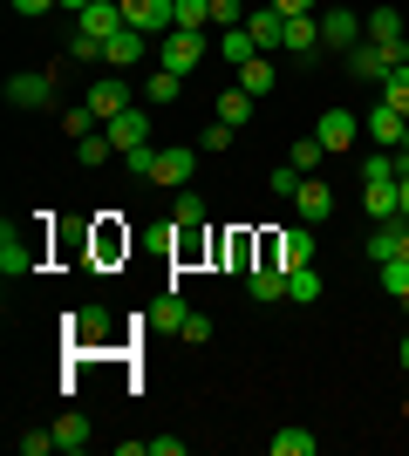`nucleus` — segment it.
<instances>
[{"label": "nucleus", "mask_w": 409, "mask_h": 456, "mask_svg": "<svg viewBox=\"0 0 409 456\" xmlns=\"http://www.w3.org/2000/svg\"><path fill=\"white\" fill-rule=\"evenodd\" d=\"M205 55H212V48H205V35H198V28H171V35H164V48H157V61H164L171 76H192Z\"/></svg>", "instance_id": "nucleus-1"}, {"label": "nucleus", "mask_w": 409, "mask_h": 456, "mask_svg": "<svg viewBox=\"0 0 409 456\" xmlns=\"http://www.w3.org/2000/svg\"><path fill=\"white\" fill-rule=\"evenodd\" d=\"M321 41L348 55V48H362V41H369V20L355 14V7H328V14H321Z\"/></svg>", "instance_id": "nucleus-2"}, {"label": "nucleus", "mask_w": 409, "mask_h": 456, "mask_svg": "<svg viewBox=\"0 0 409 456\" xmlns=\"http://www.w3.org/2000/svg\"><path fill=\"white\" fill-rule=\"evenodd\" d=\"M35 266H41V246L28 239V232L7 225V232H0V273H7V280H28Z\"/></svg>", "instance_id": "nucleus-3"}, {"label": "nucleus", "mask_w": 409, "mask_h": 456, "mask_svg": "<svg viewBox=\"0 0 409 456\" xmlns=\"http://www.w3.org/2000/svg\"><path fill=\"white\" fill-rule=\"evenodd\" d=\"M143 55H151V35H143V28H117V35L102 41V61H110L117 76H130Z\"/></svg>", "instance_id": "nucleus-4"}, {"label": "nucleus", "mask_w": 409, "mask_h": 456, "mask_svg": "<svg viewBox=\"0 0 409 456\" xmlns=\"http://www.w3.org/2000/svg\"><path fill=\"white\" fill-rule=\"evenodd\" d=\"M123 20L143 35H171L177 28V0H123Z\"/></svg>", "instance_id": "nucleus-5"}, {"label": "nucleus", "mask_w": 409, "mask_h": 456, "mask_svg": "<svg viewBox=\"0 0 409 456\" xmlns=\"http://www.w3.org/2000/svg\"><path fill=\"white\" fill-rule=\"evenodd\" d=\"M192 171H198V151H151V184H171V191H184L192 184Z\"/></svg>", "instance_id": "nucleus-6"}, {"label": "nucleus", "mask_w": 409, "mask_h": 456, "mask_svg": "<svg viewBox=\"0 0 409 456\" xmlns=\"http://www.w3.org/2000/svg\"><path fill=\"white\" fill-rule=\"evenodd\" d=\"M117 28H130V20H123V0H89L76 14V35H89V41H110Z\"/></svg>", "instance_id": "nucleus-7"}, {"label": "nucleus", "mask_w": 409, "mask_h": 456, "mask_svg": "<svg viewBox=\"0 0 409 456\" xmlns=\"http://www.w3.org/2000/svg\"><path fill=\"white\" fill-rule=\"evenodd\" d=\"M389 69H396V48H382V41L348 48V76H355V82H389Z\"/></svg>", "instance_id": "nucleus-8"}, {"label": "nucleus", "mask_w": 409, "mask_h": 456, "mask_svg": "<svg viewBox=\"0 0 409 456\" xmlns=\"http://www.w3.org/2000/svg\"><path fill=\"white\" fill-rule=\"evenodd\" d=\"M246 35L259 41V55H273V48H287V14L280 7H246Z\"/></svg>", "instance_id": "nucleus-9"}, {"label": "nucleus", "mask_w": 409, "mask_h": 456, "mask_svg": "<svg viewBox=\"0 0 409 456\" xmlns=\"http://www.w3.org/2000/svg\"><path fill=\"white\" fill-rule=\"evenodd\" d=\"M102 130H110L117 157H130V151H143V143H151V116H143V110H123V116H110Z\"/></svg>", "instance_id": "nucleus-10"}, {"label": "nucleus", "mask_w": 409, "mask_h": 456, "mask_svg": "<svg viewBox=\"0 0 409 456\" xmlns=\"http://www.w3.org/2000/svg\"><path fill=\"white\" fill-rule=\"evenodd\" d=\"M314 136H321V151L328 157H341L355 143V136H362V123H355L348 110H321V123H314Z\"/></svg>", "instance_id": "nucleus-11"}, {"label": "nucleus", "mask_w": 409, "mask_h": 456, "mask_svg": "<svg viewBox=\"0 0 409 456\" xmlns=\"http://www.w3.org/2000/svg\"><path fill=\"white\" fill-rule=\"evenodd\" d=\"M246 293H253L259 306H273V300H287V266H280V259H273V252H266V259H259V266L246 273Z\"/></svg>", "instance_id": "nucleus-12"}, {"label": "nucleus", "mask_w": 409, "mask_h": 456, "mask_svg": "<svg viewBox=\"0 0 409 456\" xmlns=\"http://www.w3.org/2000/svg\"><path fill=\"white\" fill-rule=\"evenodd\" d=\"M266 252L280 259V266H314V225H287Z\"/></svg>", "instance_id": "nucleus-13"}, {"label": "nucleus", "mask_w": 409, "mask_h": 456, "mask_svg": "<svg viewBox=\"0 0 409 456\" xmlns=\"http://www.w3.org/2000/svg\"><path fill=\"white\" fill-rule=\"evenodd\" d=\"M362 130L375 136V151H403V130H409V116L382 102V110H369V123H362Z\"/></svg>", "instance_id": "nucleus-14"}, {"label": "nucleus", "mask_w": 409, "mask_h": 456, "mask_svg": "<svg viewBox=\"0 0 409 456\" xmlns=\"http://www.w3.org/2000/svg\"><path fill=\"white\" fill-rule=\"evenodd\" d=\"M7 102L14 110H48L55 102V76H14L7 82Z\"/></svg>", "instance_id": "nucleus-15"}, {"label": "nucleus", "mask_w": 409, "mask_h": 456, "mask_svg": "<svg viewBox=\"0 0 409 456\" xmlns=\"http://www.w3.org/2000/svg\"><path fill=\"white\" fill-rule=\"evenodd\" d=\"M82 102H89V110H96L102 123H110V116H123V110H130V82H123V76H102L96 89L82 95Z\"/></svg>", "instance_id": "nucleus-16"}, {"label": "nucleus", "mask_w": 409, "mask_h": 456, "mask_svg": "<svg viewBox=\"0 0 409 456\" xmlns=\"http://www.w3.org/2000/svg\"><path fill=\"white\" fill-rule=\"evenodd\" d=\"M293 211H300L307 225H321V218L334 211V191L321 184V177H300V191H293Z\"/></svg>", "instance_id": "nucleus-17"}, {"label": "nucleus", "mask_w": 409, "mask_h": 456, "mask_svg": "<svg viewBox=\"0 0 409 456\" xmlns=\"http://www.w3.org/2000/svg\"><path fill=\"white\" fill-rule=\"evenodd\" d=\"M328 41H321V14H293L287 20V55H321Z\"/></svg>", "instance_id": "nucleus-18"}, {"label": "nucleus", "mask_w": 409, "mask_h": 456, "mask_svg": "<svg viewBox=\"0 0 409 456\" xmlns=\"http://www.w3.org/2000/svg\"><path fill=\"white\" fill-rule=\"evenodd\" d=\"M362 211H369L375 225H389V218H403V198H396V177H389V184H362Z\"/></svg>", "instance_id": "nucleus-19"}, {"label": "nucleus", "mask_w": 409, "mask_h": 456, "mask_svg": "<svg viewBox=\"0 0 409 456\" xmlns=\"http://www.w3.org/2000/svg\"><path fill=\"white\" fill-rule=\"evenodd\" d=\"M369 41H382V48H396V61H409L403 55V14L396 7H375L369 14Z\"/></svg>", "instance_id": "nucleus-20"}, {"label": "nucleus", "mask_w": 409, "mask_h": 456, "mask_svg": "<svg viewBox=\"0 0 409 456\" xmlns=\"http://www.w3.org/2000/svg\"><path fill=\"white\" fill-rule=\"evenodd\" d=\"M184 321H192V306L177 300V293H164V300L151 306V327H157V334H184Z\"/></svg>", "instance_id": "nucleus-21"}, {"label": "nucleus", "mask_w": 409, "mask_h": 456, "mask_svg": "<svg viewBox=\"0 0 409 456\" xmlns=\"http://www.w3.org/2000/svg\"><path fill=\"white\" fill-rule=\"evenodd\" d=\"M287 300L314 306V300H321V273H314V266H287Z\"/></svg>", "instance_id": "nucleus-22"}, {"label": "nucleus", "mask_w": 409, "mask_h": 456, "mask_svg": "<svg viewBox=\"0 0 409 456\" xmlns=\"http://www.w3.org/2000/svg\"><path fill=\"white\" fill-rule=\"evenodd\" d=\"M212 110H218V123H233V130H239V123H253V95H246V89L233 82V89H225V95L212 102Z\"/></svg>", "instance_id": "nucleus-23"}, {"label": "nucleus", "mask_w": 409, "mask_h": 456, "mask_svg": "<svg viewBox=\"0 0 409 456\" xmlns=\"http://www.w3.org/2000/svg\"><path fill=\"white\" fill-rule=\"evenodd\" d=\"M55 450H69V456L89 450V416H76V409H69V416L55 422Z\"/></svg>", "instance_id": "nucleus-24"}, {"label": "nucleus", "mask_w": 409, "mask_h": 456, "mask_svg": "<svg viewBox=\"0 0 409 456\" xmlns=\"http://www.w3.org/2000/svg\"><path fill=\"white\" fill-rule=\"evenodd\" d=\"M177 95H184V76H171V69H157V76L143 82V102H151V110H164V102H177Z\"/></svg>", "instance_id": "nucleus-25"}, {"label": "nucleus", "mask_w": 409, "mask_h": 456, "mask_svg": "<svg viewBox=\"0 0 409 456\" xmlns=\"http://www.w3.org/2000/svg\"><path fill=\"white\" fill-rule=\"evenodd\" d=\"M239 89H246V95H253V102H259V95L273 89V61H266V55H253V61H239Z\"/></svg>", "instance_id": "nucleus-26"}, {"label": "nucleus", "mask_w": 409, "mask_h": 456, "mask_svg": "<svg viewBox=\"0 0 409 456\" xmlns=\"http://www.w3.org/2000/svg\"><path fill=\"white\" fill-rule=\"evenodd\" d=\"M218 259H225L233 273H253V266H259V259H253V232H233V239L218 246Z\"/></svg>", "instance_id": "nucleus-27"}, {"label": "nucleus", "mask_w": 409, "mask_h": 456, "mask_svg": "<svg viewBox=\"0 0 409 456\" xmlns=\"http://www.w3.org/2000/svg\"><path fill=\"white\" fill-rule=\"evenodd\" d=\"M69 334H76V341H102V334H110V314H102V306H82V314H69Z\"/></svg>", "instance_id": "nucleus-28"}, {"label": "nucleus", "mask_w": 409, "mask_h": 456, "mask_svg": "<svg viewBox=\"0 0 409 456\" xmlns=\"http://www.w3.org/2000/svg\"><path fill=\"white\" fill-rule=\"evenodd\" d=\"M218 55H225V61L239 69V61H253V55H259V41L246 35V28H225V35H218Z\"/></svg>", "instance_id": "nucleus-29"}, {"label": "nucleus", "mask_w": 409, "mask_h": 456, "mask_svg": "<svg viewBox=\"0 0 409 456\" xmlns=\"http://www.w3.org/2000/svg\"><path fill=\"white\" fill-rule=\"evenodd\" d=\"M76 157H82V164H110V157H117L110 130H89V136H76Z\"/></svg>", "instance_id": "nucleus-30"}, {"label": "nucleus", "mask_w": 409, "mask_h": 456, "mask_svg": "<svg viewBox=\"0 0 409 456\" xmlns=\"http://www.w3.org/2000/svg\"><path fill=\"white\" fill-rule=\"evenodd\" d=\"M266 450H273V456H314V450H321V443H314L307 429H280V436H273Z\"/></svg>", "instance_id": "nucleus-31"}, {"label": "nucleus", "mask_w": 409, "mask_h": 456, "mask_svg": "<svg viewBox=\"0 0 409 456\" xmlns=\"http://www.w3.org/2000/svg\"><path fill=\"white\" fill-rule=\"evenodd\" d=\"M382 293H389V300H409V259H403V252L382 259Z\"/></svg>", "instance_id": "nucleus-32"}, {"label": "nucleus", "mask_w": 409, "mask_h": 456, "mask_svg": "<svg viewBox=\"0 0 409 456\" xmlns=\"http://www.w3.org/2000/svg\"><path fill=\"white\" fill-rule=\"evenodd\" d=\"M382 102L409 116V61H396V69H389V82H382Z\"/></svg>", "instance_id": "nucleus-33"}, {"label": "nucleus", "mask_w": 409, "mask_h": 456, "mask_svg": "<svg viewBox=\"0 0 409 456\" xmlns=\"http://www.w3.org/2000/svg\"><path fill=\"white\" fill-rule=\"evenodd\" d=\"M198 225H205V198L184 184V191H177V232H198Z\"/></svg>", "instance_id": "nucleus-34"}, {"label": "nucleus", "mask_w": 409, "mask_h": 456, "mask_svg": "<svg viewBox=\"0 0 409 456\" xmlns=\"http://www.w3.org/2000/svg\"><path fill=\"white\" fill-rule=\"evenodd\" d=\"M396 232H403V218H389V225L369 232V259H375V266H382V259H396Z\"/></svg>", "instance_id": "nucleus-35"}, {"label": "nucleus", "mask_w": 409, "mask_h": 456, "mask_svg": "<svg viewBox=\"0 0 409 456\" xmlns=\"http://www.w3.org/2000/svg\"><path fill=\"white\" fill-rule=\"evenodd\" d=\"M321 157H328V151H321V136H300V143L287 151V164H293V171H307V177H314V164H321Z\"/></svg>", "instance_id": "nucleus-36"}, {"label": "nucleus", "mask_w": 409, "mask_h": 456, "mask_svg": "<svg viewBox=\"0 0 409 456\" xmlns=\"http://www.w3.org/2000/svg\"><path fill=\"white\" fill-rule=\"evenodd\" d=\"M177 28H198V35H205V28H212V0H177Z\"/></svg>", "instance_id": "nucleus-37"}, {"label": "nucleus", "mask_w": 409, "mask_h": 456, "mask_svg": "<svg viewBox=\"0 0 409 456\" xmlns=\"http://www.w3.org/2000/svg\"><path fill=\"white\" fill-rule=\"evenodd\" d=\"M212 28L225 35V28H246V0H212Z\"/></svg>", "instance_id": "nucleus-38"}, {"label": "nucleus", "mask_w": 409, "mask_h": 456, "mask_svg": "<svg viewBox=\"0 0 409 456\" xmlns=\"http://www.w3.org/2000/svg\"><path fill=\"white\" fill-rule=\"evenodd\" d=\"M96 123H102V116L89 110V102H82V110H61V130H69V136H89Z\"/></svg>", "instance_id": "nucleus-39"}, {"label": "nucleus", "mask_w": 409, "mask_h": 456, "mask_svg": "<svg viewBox=\"0 0 409 456\" xmlns=\"http://www.w3.org/2000/svg\"><path fill=\"white\" fill-rule=\"evenodd\" d=\"M198 151H205V157H218V151H233V123H212V130L198 136Z\"/></svg>", "instance_id": "nucleus-40"}, {"label": "nucleus", "mask_w": 409, "mask_h": 456, "mask_svg": "<svg viewBox=\"0 0 409 456\" xmlns=\"http://www.w3.org/2000/svg\"><path fill=\"white\" fill-rule=\"evenodd\" d=\"M55 450V429H28V436H20V456H48Z\"/></svg>", "instance_id": "nucleus-41"}, {"label": "nucleus", "mask_w": 409, "mask_h": 456, "mask_svg": "<svg viewBox=\"0 0 409 456\" xmlns=\"http://www.w3.org/2000/svg\"><path fill=\"white\" fill-rule=\"evenodd\" d=\"M300 177H307V171H293V164H280V171H273V177H266V184H273V191H280V198H293V191H300Z\"/></svg>", "instance_id": "nucleus-42"}, {"label": "nucleus", "mask_w": 409, "mask_h": 456, "mask_svg": "<svg viewBox=\"0 0 409 456\" xmlns=\"http://www.w3.org/2000/svg\"><path fill=\"white\" fill-rule=\"evenodd\" d=\"M96 252H102V259H117V252H130V232H123V239H117V225H102V239H96Z\"/></svg>", "instance_id": "nucleus-43"}, {"label": "nucleus", "mask_w": 409, "mask_h": 456, "mask_svg": "<svg viewBox=\"0 0 409 456\" xmlns=\"http://www.w3.org/2000/svg\"><path fill=\"white\" fill-rule=\"evenodd\" d=\"M266 7H280V14L293 20V14H314V7H321V0H266Z\"/></svg>", "instance_id": "nucleus-44"}, {"label": "nucleus", "mask_w": 409, "mask_h": 456, "mask_svg": "<svg viewBox=\"0 0 409 456\" xmlns=\"http://www.w3.org/2000/svg\"><path fill=\"white\" fill-rule=\"evenodd\" d=\"M48 7H61V0H14V14H48Z\"/></svg>", "instance_id": "nucleus-45"}, {"label": "nucleus", "mask_w": 409, "mask_h": 456, "mask_svg": "<svg viewBox=\"0 0 409 456\" xmlns=\"http://www.w3.org/2000/svg\"><path fill=\"white\" fill-rule=\"evenodd\" d=\"M396 198H403V218H409V171L396 177Z\"/></svg>", "instance_id": "nucleus-46"}, {"label": "nucleus", "mask_w": 409, "mask_h": 456, "mask_svg": "<svg viewBox=\"0 0 409 456\" xmlns=\"http://www.w3.org/2000/svg\"><path fill=\"white\" fill-rule=\"evenodd\" d=\"M396 252H403V259H409V218H403V232H396Z\"/></svg>", "instance_id": "nucleus-47"}, {"label": "nucleus", "mask_w": 409, "mask_h": 456, "mask_svg": "<svg viewBox=\"0 0 409 456\" xmlns=\"http://www.w3.org/2000/svg\"><path fill=\"white\" fill-rule=\"evenodd\" d=\"M396 362H403V375H409V334H403V347H396Z\"/></svg>", "instance_id": "nucleus-48"}, {"label": "nucleus", "mask_w": 409, "mask_h": 456, "mask_svg": "<svg viewBox=\"0 0 409 456\" xmlns=\"http://www.w3.org/2000/svg\"><path fill=\"white\" fill-rule=\"evenodd\" d=\"M61 7H69V14H82V7H89V0H61Z\"/></svg>", "instance_id": "nucleus-49"}, {"label": "nucleus", "mask_w": 409, "mask_h": 456, "mask_svg": "<svg viewBox=\"0 0 409 456\" xmlns=\"http://www.w3.org/2000/svg\"><path fill=\"white\" fill-rule=\"evenodd\" d=\"M403 157H409V130H403Z\"/></svg>", "instance_id": "nucleus-50"}, {"label": "nucleus", "mask_w": 409, "mask_h": 456, "mask_svg": "<svg viewBox=\"0 0 409 456\" xmlns=\"http://www.w3.org/2000/svg\"><path fill=\"white\" fill-rule=\"evenodd\" d=\"M403 416H409V402H403Z\"/></svg>", "instance_id": "nucleus-51"}, {"label": "nucleus", "mask_w": 409, "mask_h": 456, "mask_svg": "<svg viewBox=\"0 0 409 456\" xmlns=\"http://www.w3.org/2000/svg\"><path fill=\"white\" fill-rule=\"evenodd\" d=\"M403 314H409V300H403Z\"/></svg>", "instance_id": "nucleus-52"}]
</instances>
